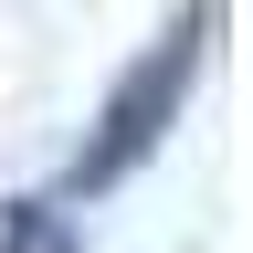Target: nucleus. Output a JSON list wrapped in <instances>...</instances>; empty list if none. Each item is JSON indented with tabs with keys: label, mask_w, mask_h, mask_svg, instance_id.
Here are the masks:
<instances>
[{
	"label": "nucleus",
	"mask_w": 253,
	"mask_h": 253,
	"mask_svg": "<svg viewBox=\"0 0 253 253\" xmlns=\"http://www.w3.org/2000/svg\"><path fill=\"white\" fill-rule=\"evenodd\" d=\"M0 253H84V243H74V221L53 201H11L0 211Z\"/></svg>",
	"instance_id": "obj_2"
},
{
	"label": "nucleus",
	"mask_w": 253,
	"mask_h": 253,
	"mask_svg": "<svg viewBox=\"0 0 253 253\" xmlns=\"http://www.w3.org/2000/svg\"><path fill=\"white\" fill-rule=\"evenodd\" d=\"M211 32H221V0H190V11L158 32V42L126 63V74L106 84V106H95V126H84V148H74V201H95V190H116V179H137L148 158H158V137L179 126V95H190V74L211 63Z\"/></svg>",
	"instance_id": "obj_1"
}]
</instances>
